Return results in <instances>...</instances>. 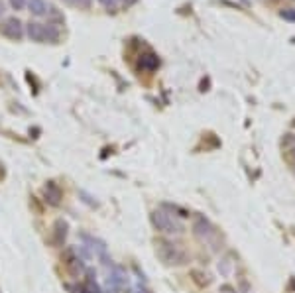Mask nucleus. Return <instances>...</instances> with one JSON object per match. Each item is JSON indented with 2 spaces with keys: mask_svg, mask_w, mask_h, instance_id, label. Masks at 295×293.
<instances>
[{
  "mask_svg": "<svg viewBox=\"0 0 295 293\" xmlns=\"http://www.w3.org/2000/svg\"><path fill=\"white\" fill-rule=\"evenodd\" d=\"M156 254L165 266H183V264L189 262L187 252L179 244H175V242H171L167 238L156 240Z\"/></svg>",
  "mask_w": 295,
  "mask_h": 293,
  "instance_id": "obj_1",
  "label": "nucleus"
},
{
  "mask_svg": "<svg viewBox=\"0 0 295 293\" xmlns=\"http://www.w3.org/2000/svg\"><path fill=\"white\" fill-rule=\"evenodd\" d=\"M152 225L158 232L165 234V236H175V234L185 232V226H183L181 221L177 217H173L171 213L163 211V209H158V211L152 213Z\"/></svg>",
  "mask_w": 295,
  "mask_h": 293,
  "instance_id": "obj_2",
  "label": "nucleus"
},
{
  "mask_svg": "<svg viewBox=\"0 0 295 293\" xmlns=\"http://www.w3.org/2000/svg\"><path fill=\"white\" fill-rule=\"evenodd\" d=\"M26 34L32 42L36 44H47V42H57L59 40V30L53 24H42V22H30L26 24Z\"/></svg>",
  "mask_w": 295,
  "mask_h": 293,
  "instance_id": "obj_3",
  "label": "nucleus"
},
{
  "mask_svg": "<svg viewBox=\"0 0 295 293\" xmlns=\"http://www.w3.org/2000/svg\"><path fill=\"white\" fill-rule=\"evenodd\" d=\"M193 234L211 248H217L219 240H221V234L217 230V226L213 225L209 219L205 217H197V221L193 223Z\"/></svg>",
  "mask_w": 295,
  "mask_h": 293,
  "instance_id": "obj_4",
  "label": "nucleus"
},
{
  "mask_svg": "<svg viewBox=\"0 0 295 293\" xmlns=\"http://www.w3.org/2000/svg\"><path fill=\"white\" fill-rule=\"evenodd\" d=\"M0 32H2L6 38H10V40L20 42V40L24 38V24L20 22L16 16L6 18V22L0 26Z\"/></svg>",
  "mask_w": 295,
  "mask_h": 293,
  "instance_id": "obj_5",
  "label": "nucleus"
},
{
  "mask_svg": "<svg viewBox=\"0 0 295 293\" xmlns=\"http://www.w3.org/2000/svg\"><path fill=\"white\" fill-rule=\"evenodd\" d=\"M44 199H46V203L51 205V207H57V205L61 203L63 191H61V187H59L55 181H47L46 185H44Z\"/></svg>",
  "mask_w": 295,
  "mask_h": 293,
  "instance_id": "obj_6",
  "label": "nucleus"
},
{
  "mask_svg": "<svg viewBox=\"0 0 295 293\" xmlns=\"http://www.w3.org/2000/svg\"><path fill=\"white\" fill-rule=\"evenodd\" d=\"M67 230H69L67 221L57 219L55 225H53V232H51V242L55 246H63L65 244V238H67Z\"/></svg>",
  "mask_w": 295,
  "mask_h": 293,
  "instance_id": "obj_7",
  "label": "nucleus"
},
{
  "mask_svg": "<svg viewBox=\"0 0 295 293\" xmlns=\"http://www.w3.org/2000/svg\"><path fill=\"white\" fill-rule=\"evenodd\" d=\"M26 6H28V10H30L32 16L42 18V16H47V14H49V4H47L46 0H28Z\"/></svg>",
  "mask_w": 295,
  "mask_h": 293,
  "instance_id": "obj_8",
  "label": "nucleus"
},
{
  "mask_svg": "<svg viewBox=\"0 0 295 293\" xmlns=\"http://www.w3.org/2000/svg\"><path fill=\"white\" fill-rule=\"evenodd\" d=\"M159 67V57L154 53V51H146L142 57H140V69L144 71H156Z\"/></svg>",
  "mask_w": 295,
  "mask_h": 293,
  "instance_id": "obj_9",
  "label": "nucleus"
},
{
  "mask_svg": "<svg viewBox=\"0 0 295 293\" xmlns=\"http://www.w3.org/2000/svg\"><path fill=\"white\" fill-rule=\"evenodd\" d=\"M75 291H79V293H105L103 289H101V285L96 283V279L92 277V271H89V277L75 289Z\"/></svg>",
  "mask_w": 295,
  "mask_h": 293,
  "instance_id": "obj_10",
  "label": "nucleus"
},
{
  "mask_svg": "<svg viewBox=\"0 0 295 293\" xmlns=\"http://www.w3.org/2000/svg\"><path fill=\"white\" fill-rule=\"evenodd\" d=\"M279 16H281L283 20H287V22H295V10L293 8H285V10H281V12H279Z\"/></svg>",
  "mask_w": 295,
  "mask_h": 293,
  "instance_id": "obj_11",
  "label": "nucleus"
},
{
  "mask_svg": "<svg viewBox=\"0 0 295 293\" xmlns=\"http://www.w3.org/2000/svg\"><path fill=\"white\" fill-rule=\"evenodd\" d=\"M99 2H101L109 12H114V10L118 8V4H120V0H99Z\"/></svg>",
  "mask_w": 295,
  "mask_h": 293,
  "instance_id": "obj_12",
  "label": "nucleus"
},
{
  "mask_svg": "<svg viewBox=\"0 0 295 293\" xmlns=\"http://www.w3.org/2000/svg\"><path fill=\"white\" fill-rule=\"evenodd\" d=\"M79 197H83V201H85L87 205H91V207H96V201H92V197L89 195V193H87V191H83V189H81V191H79Z\"/></svg>",
  "mask_w": 295,
  "mask_h": 293,
  "instance_id": "obj_13",
  "label": "nucleus"
},
{
  "mask_svg": "<svg viewBox=\"0 0 295 293\" xmlns=\"http://www.w3.org/2000/svg\"><path fill=\"white\" fill-rule=\"evenodd\" d=\"M8 2H10L12 10H22V8H26V2L28 0H8Z\"/></svg>",
  "mask_w": 295,
  "mask_h": 293,
  "instance_id": "obj_14",
  "label": "nucleus"
},
{
  "mask_svg": "<svg viewBox=\"0 0 295 293\" xmlns=\"http://www.w3.org/2000/svg\"><path fill=\"white\" fill-rule=\"evenodd\" d=\"M219 271H223V275H228V271H230V262H228V260L219 262Z\"/></svg>",
  "mask_w": 295,
  "mask_h": 293,
  "instance_id": "obj_15",
  "label": "nucleus"
},
{
  "mask_svg": "<svg viewBox=\"0 0 295 293\" xmlns=\"http://www.w3.org/2000/svg\"><path fill=\"white\" fill-rule=\"evenodd\" d=\"M219 293H238V291H236V289H234L232 285H223V287H221V291H219Z\"/></svg>",
  "mask_w": 295,
  "mask_h": 293,
  "instance_id": "obj_16",
  "label": "nucleus"
},
{
  "mask_svg": "<svg viewBox=\"0 0 295 293\" xmlns=\"http://www.w3.org/2000/svg\"><path fill=\"white\" fill-rule=\"evenodd\" d=\"M130 293H150L146 287H142V285H138V287H134V289H130Z\"/></svg>",
  "mask_w": 295,
  "mask_h": 293,
  "instance_id": "obj_17",
  "label": "nucleus"
},
{
  "mask_svg": "<svg viewBox=\"0 0 295 293\" xmlns=\"http://www.w3.org/2000/svg\"><path fill=\"white\" fill-rule=\"evenodd\" d=\"M77 4H81V6H85V8H89V0H75Z\"/></svg>",
  "mask_w": 295,
  "mask_h": 293,
  "instance_id": "obj_18",
  "label": "nucleus"
},
{
  "mask_svg": "<svg viewBox=\"0 0 295 293\" xmlns=\"http://www.w3.org/2000/svg\"><path fill=\"white\" fill-rule=\"evenodd\" d=\"M4 14V4H2V0H0V16Z\"/></svg>",
  "mask_w": 295,
  "mask_h": 293,
  "instance_id": "obj_19",
  "label": "nucleus"
}]
</instances>
